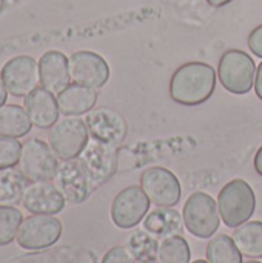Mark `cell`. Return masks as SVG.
Instances as JSON below:
<instances>
[{
  "mask_svg": "<svg viewBox=\"0 0 262 263\" xmlns=\"http://www.w3.org/2000/svg\"><path fill=\"white\" fill-rule=\"evenodd\" d=\"M216 71L204 62H187L181 65L170 79V97L184 106L205 103L216 89Z\"/></svg>",
  "mask_w": 262,
  "mask_h": 263,
  "instance_id": "1",
  "label": "cell"
},
{
  "mask_svg": "<svg viewBox=\"0 0 262 263\" xmlns=\"http://www.w3.org/2000/svg\"><path fill=\"white\" fill-rule=\"evenodd\" d=\"M256 208V197L244 179L230 180L218 194L221 220L229 228H238L250 220Z\"/></svg>",
  "mask_w": 262,
  "mask_h": 263,
  "instance_id": "2",
  "label": "cell"
},
{
  "mask_svg": "<svg viewBox=\"0 0 262 263\" xmlns=\"http://www.w3.org/2000/svg\"><path fill=\"white\" fill-rule=\"evenodd\" d=\"M256 65L249 52L242 49L225 51L218 65V79L224 89L232 94L244 96L255 86Z\"/></svg>",
  "mask_w": 262,
  "mask_h": 263,
  "instance_id": "3",
  "label": "cell"
},
{
  "mask_svg": "<svg viewBox=\"0 0 262 263\" xmlns=\"http://www.w3.org/2000/svg\"><path fill=\"white\" fill-rule=\"evenodd\" d=\"M90 137L85 120L77 116H65L49 128L48 143L60 160H71L80 156Z\"/></svg>",
  "mask_w": 262,
  "mask_h": 263,
  "instance_id": "4",
  "label": "cell"
},
{
  "mask_svg": "<svg viewBox=\"0 0 262 263\" xmlns=\"http://www.w3.org/2000/svg\"><path fill=\"white\" fill-rule=\"evenodd\" d=\"M182 219L191 236L212 239L221 223L218 202L207 193L196 191L187 199L182 208Z\"/></svg>",
  "mask_w": 262,
  "mask_h": 263,
  "instance_id": "5",
  "label": "cell"
},
{
  "mask_svg": "<svg viewBox=\"0 0 262 263\" xmlns=\"http://www.w3.org/2000/svg\"><path fill=\"white\" fill-rule=\"evenodd\" d=\"M59 157L49 143L40 139H29L22 145L19 159V171L25 179L32 182H53L59 168Z\"/></svg>",
  "mask_w": 262,
  "mask_h": 263,
  "instance_id": "6",
  "label": "cell"
},
{
  "mask_svg": "<svg viewBox=\"0 0 262 263\" xmlns=\"http://www.w3.org/2000/svg\"><path fill=\"white\" fill-rule=\"evenodd\" d=\"M93 191L107 183L117 170V151L114 145L91 139L77 157Z\"/></svg>",
  "mask_w": 262,
  "mask_h": 263,
  "instance_id": "7",
  "label": "cell"
},
{
  "mask_svg": "<svg viewBox=\"0 0 262 263\" xmlns=\"http://www.w3.org/2000/svg\"><path fill=\"white\" fill-rule=\"evenodd\" d=\"M60 236L62 223L59 219L48 214H32L22 222L15 242L23 250L40 251L57 243Z\"/></svg>",
  "mask_w": 262,
  "mask_h": 263,
  "instance_id": "8",
  "label": "cell"
},
{
  "mask_svg": "<svg viewBox=\"0 0 262 263\" xmlns=\"http://www.w3.org/2000/svg\"><path fill=\"white\" fill-rule=\"evenodd\" d=\"M141 188L148 196L150 202L156 206L173 208L181 200L179 179L167 168L151 166L141 176Z\"/></svg>",
  "mask_w": 262,
  "mask_h": 263,
  "instance_id": "9",
  "label": "cell"
},
{
  "mask_svg": "<svg viewBox=\"0 0 262 263\" xmlns=\"http://www.w3.org/2000/svg\"><path fill=\"white\" fill-rule=\"evenodd\" d=\"M150 199L141 186H128L122 190L111 203V220L120 230L137 227L150 211Z\"/></svg>",
  "mask_w": 262,
  "mask_h": 263,
  "instance_id": "10",
  "label": "cell"
},
{
  "mask_svg": "<svg viewBox=\"0 0 262 263\" xmlns=\"http://www.w3.org/2000/svg\"><path fill=\"white\" fill-rule=\"evenodd\" d=\"M0 77L8 89V94L14 97H26L40 83L39 62L29 55L12 57L3 65Z\"/></svg>",
  "mask_w": 262,
  "mask_h": 263,
  "instance_id": "11",
  "label": "cell"
},
{
  "mask_svg": "<svg viewBox=\"0 0 262 263\" xmlns=\"http://www.w3.org/2000/svg\"><path fill=\"white\" fill-rule=\"evenodd\" d=\"M69 74L74 83L99 89L110 79V66L100 54L82 49L71 54Z\"/></svg>",
  "mask_w": 262,
  "mask_h": 263,
  "instance_id": "12",
  "label": "cell"
},
{
  "mask_svg": "<svg viewBox=\"0 0 262 263\" xmlns=\"http://www.w3.org/2000/svg\"><path fill=\"white\" fill-rule=\"evenodd\" d=\"M85 123L88 126L91 139L114 146L120 145L128 133V125L125 119L110 108L90 111L86 114Z\"/></svg>",
  "mask_w": 262,
  "mask_h": 263,
  "instance_id": "13",
  "label": "cell"
},
{
  "mask_svg": "<svg viewBox=\"0 0 262 263\" xmlns=\"http://www.w3.org/2000/svg\"><path fill=\"white\" fill-rule=\"evenodd\" d=\"M53 182L69 203H82L93 193L88 177L77 159L62 160Z\"/></svg>",
  "mask_w": 262,
  "mask_h": 263,
  "instance_id": "14",
  "label": "cell"
},
{
  "mask_svg": "<svg viewBox=\"0 0 262 263\" xmlns=\"http://www.w3.org/2000/svg\"><path fill=\"white\" fill-rule=\"evenodd\" d=\"M65 197L54 182H32L26 186L22 205L31 214L54 216L65 206Z\"/></svg>",
  "mask_w": 262,
  "mask_h": 263,
  "instance_id": "15",
  "label": "cell"
},
{
  "mask_svg": "<svg viewBox=\"0 0 262 263\" xmlns=\"http://www.w3.org/2000/svg\"><path fill=\"white\" fill-rule=\"evenodd\" d=\"M39 79L42 88L53 94L62 92L68 85H71L69 59L60 51H46L39 59Z\"/></svg>",
  "mask_w": 262,
  "mask_h": 263,
  "instance_id": "16",
  "label": "cell"
},
{
  "mask_svg": "<svg viewBox=\"0 0 262 263\" xmlns=\"http://www.w3.org/2000/svg\"><path fill=\"white\" fill-rule=\"evenodd\" d=\"M23 108L32 123L39 129L51 128L59 120V105L53 92L45 88H36L25 97Z\"/></svg>",
  "mask_w": 262,
  "mask_h": 263,
  "instance_id": "17",
  "label": "cell"
},
{
  "mask_svg": "<svg viewBox=\"0 0 262 263\" xmlns=\"http://www.w3.org/2000/svg\"><path fill=\"white\" fill-rule=\"evenodd\" d=\"M97 91L90 86L79 83L68 85L62 92L57 94L59 111L63 116H82L90 112L97 102Z\"/></svg>",
  "mask_w": 262,
  "mask_h": 263,
  "instance_id": "18",
  "label": "cell"
},
{
  "mask_svg": "<svg viewBox=\"0 0 262 263\" xmlns=\"http://www.w3.org/2000/svg\"><path fill=\"white\" fill-rule=\"evenodd\" d=\"M184 227L185 225L182 216L176 210L165 206H158L156 210L150 211L144 219V230L151 236L161 239L181 236Z\"/></svg>",
  "mask_w": 262,
  "mask_h": 263,
  "instance_id": "19",
  "label": "cell"
},
{
  "mask_svg": "<svg viewBox=\"0 0 262 263\" xmlns=\"http://www.w3.org/2000/svg\"><path fill=\"white\" fill-rule=\"evenodd\" d=\"M31 120L25 108L19 105L0 106V136L20 139L31 131Z\"/></svg>",
  "mask_w": 262,
  "mask_h": 263,
  "instance_id": "20",
  "label": "cell"
},
{
  "mask_svg": "<svg viewBox=\"0 0 262 263\" xmlns=\"http://www.w3.org/2000/svg\"><path fill=\"white\" fill-rule=\"evenodd\" d=\"M233 240L242 256L250 259L262 257V222L253 220L235 228Z\"/></svg>",
  "mask_w": 262,
  "mask_h": 263,
  "instance_id": "21",
  "label": "cell"
},
{
  "mask_svg": "<svg viewBox=\"0 0 262 263\" xmlns=\"http://www.w3.org/2000/svg\"><path fill=\"white\" fill-rule=\"evenodd\" d=\"M29 182L14 168L0 170V205L12 206L22 202Z\"/></svg>",
  "mask_w": 262,
  "mask_h": 263,
  "instance_id": "22",
  "label": "cell"
},
{
  "mask_svg": "<svg viewBox=\"0 0 262 263\" xmlns=\"http://www.w3.org/2000/svg\"><path fill=\"white\" fill-rule=\"evenodd\" d=\"M208 263H242V254L238 250L233 237L219 234L212 237L205 250Z\"/></svg>",
  "mask_w": 262,
  "mask_h": 263,
  "instance_id": "23",
  "label": "cell"
},
{
  "mask_svg": "<svg viewBox=\"0 0 262 263\" xmlns=\"http://www.w3.org/2000/svg\"><path fill=\"white\" fill-rule=\"evenodd\" d=\"M159 242L147 231H136L130 236L127 248L137 263L156 262L159 253Z\"/></svg>",
  "mask_w": 262,
  "mask_h": 263,
  "instance_id": "24",
  "label": "cell"
},
{
  "mask_svg": "<svg viewBox=\"0 0 262 263\" xmlns=\"http://www.w3.org/2000/svg\"><path fill=\"white\" fill-rule=\"evenodd\" d=\"M191 251L182 236L167 237L159 245L158 263H190Z\"/></svg>",
  "mask_w": 262,
  "mask_h": 263,
  "instance_id": "25",
  "label": "cell"
},
{
  "mask_svg": "<svg viewBox=\"0 0 262 263\" xmlns=\"http://www.w3.org/2000/svg\"><path fill=\"white\" fill-rule=\"evenodd\" d=\"M23 222V216L14 206L0 205V247L15 240L17 231Z\"/></svg>",
  "mask_w": 262,
  "mask_h": 263,
  "instance_id": "26",
  "label": "cell"
},
{
  "mask_svg": "<svg viewBox=\"0 0 262 263\" xmlns=\"http://www.w3.org/2000/svg\"><path fill=\"white\" fill-rule=\"evenodd\" d=\"M22 145L14 137H3L0 136V170L14 168L19 163Z\"/></svg>",
  "mask_w": 262,
  "mask_h": 263,
  "instance_id": "27",
  "label": "cell"
},
{
  "mask_svg": "<svg viewBox=\"0 0 262 263\" xmlns=\"http://www.w3.org/2000/svg\"><path fill=\"white\" fill-rule=\"evenodd\" d=\"M100 263H136V260L133 259L127 247L117 245L105 253Z\"/></svg>",
  "mask_w": 262,
  "mask_h": 263,
  "instance_id": "28",
  "label": "cell"
},
{
  "mask_svg": "<svg viewBox=\"0 0 262 263\" xmlns=\"http://www.w3.org/2000/svg\"><path fill=\"white\" fill-rule=\"evenodd\" d=\"M247 43H249L250 51H252L256 57L262 59V23L259 26H256V28L250 32Z\"/></svg>",
  "mask_w": 262,
  "mask_h": 263,
  "instance_id": "29",
  "label": "cell"
},
{
  "mask_svg": "<svg viewBox=\"0 0 262 263\" xmlns=\"http://www.w3.org/2000/svg\"><path fill=\"white\" fill-rule=\"evenodd\" d=\"M255 92L258 96V99H261L262 102V62L256 68V77H255Z\"/></svg>",
  "mask_w": 262,
  "mask_h": 263,
  "instance_id": "30",
  "label": "cell"
},
{
  "mask_svg": "<svg viewBox=\"0 0 262 263\" xmlns=\"http://www.w3.org/2000/svg\"><path fill=\"white\" fill-rule=\"evenodd\" d=\"M253 165H255V170H256V173L262 176V146L256 151V154H255V159H253Z\"/></svg>",
  "mask_w": 262,
  "mask_h": 263,
  "instance_id": "31",
  "label": "cell"
},
{
  "mask_svg": "<svg viewBox=\"0 0 262 263\" xmlns=\"http://www.w3.org/2000/svg\"><path fill=\"white\" fill-rule=\"evenodd\" d=\"M6 97H8V89H6V86H5V83H3V80L0 77V106L5 105Z\"/></svg>",
  "mask_w": 262,
  "mask_h": 263,
  "instance_id": "32",
  "label": "cell"
},
{
  "mask_svg": "<svg viewBox=\"0 0 262 263\" xmlns=\"http://www.w3.org/2000/svg\"><path fill=\"white\" fill-rule=\"evenodd\" d=\"M205 2H207L210 6H213V8H222V6L232 3L233 0H205Z\"/></svg>",
  "mask_w": 262,
  "mask_h": 263,
  "instance_id": "33",
  "label": "cell"
},
{
  "mask_svg": "<svg viewBox=\"0 0 262 263\" xmlns=\"http://www.w3.org/2000/svg\"><path fill=\"white\" fill-rule=\"evenodd\" d=\"M242 263H261V262H258V260H247V262H242Z\"/></svg>",
  "mask_w": 262,
  "mask_h": 263,
  "instance_id": "34",
  "label": "cell"
},
{
  "mask_svg": "<svg viewBox=\"0 0 262 263\" xmlns=\"http://www.w3.org/2000/svg\"><path fill=\"white\" fill-rule=\"evenodd\" d=\"M193 263H208L207 260H196V262H193Z\"/></svg>",
  "mask_w": 262,
  "mask_h": 263,
  "instance_id": "35",
  "label": "cell"
},
{
  "mask_svg": "<svg viewBox=\"0 0 262 263\" xmlns=\"http://www.w3.org/2000/svg\"><path fill=\"white\" fill-rule=\"evenodd\" d=\"M147 263H154V262H147Z\"/></svg>",
  "mask_w": 262,
  "mask_h": 263,
  "instance_id": "36",
  "label": "cell"
}]
</instances>
